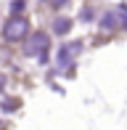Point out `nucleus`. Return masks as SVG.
I'll list each match as a JSON object with an SVG mask.
<instances>
[{
  "mask_svg": "<svg viewBox=\"0 0 127 130\" xmlns=\"http://www.w3.org/2000/svg\"><path fill=\"white\" fill-rule=\"evenodd\" d=\"M0 82H3V77H0Z\"/></svg>",
  "mask_w": 127,
  "mask_h": 130,
  "instance_id": "obj_5",
  "label": "nucleus"
},
{
  "mask_svg": "<svg viewBox=\"0 0 127 130\" xmlns=\"http://www.w3.org/2000/svg\"><path fill=\"white\" fill-rule=\"evenodd\" d=\"M69 27H72V21H69V19H56V32H58V35H64V32H69Z\"/></svg>",
  "mask_w": 127,
  "mask_h": 130,
  "instance_id": "obj_3",
  "label": "nucleus"
},
{
  "mask_svg": "<svg viewBox=\"0 0 127 130\" xmlns=\"http://www.w3.org/2000/svg\"><path fill=\"white\" fill-rule=\"evenodd\" d=\"M27 32H29V21H27L24 16H13V19H8L5 27H3V40L19 43V40L27 37Z\"/></svg>",
  "mask_w": 127,
  "mask_h": 130,
  "instance_id": "obj_1",
  "label": "nucleus"
},
{
  "mask_svg": "<svg viewBox=\"0 0 127 130\" xmlns=\"http://www.w3.org/2000/svg\"><path fill=\"white\" fill-rule=\"evenodd\" d=\"M11 11H13V16H19L21 11H24V0H13V5H11Z\"/></svg>",
  "mask_w": 127,
  "mask_h": 130,
  "instance_id": "obj_4",
  "label": "nucleus"
},
{
  "mask_svg": "<svg viewBox=\"0 0 127 130\" xmlns=\"http://www.w3.org/2000/svg\"><path fill=\"white\" fill-rule=\"evenodd\" d=\"M45 51H48V37H45V32H34L29 37V45L24 48V53H27V56L43 53V58H45Z\"/></svg>",
  "mask_w": 127,
  "mask_h": 130,
  "instance_id": "obj_2",
  "label": "nucleus"
}]
</instances>
